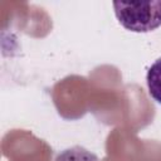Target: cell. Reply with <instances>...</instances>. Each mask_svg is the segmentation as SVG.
Segmentation results:
<instances>
[{
	"label": "cell",
	"mask_w": 161,
	"mask_h": 161,
	"mask_svg": "<svg viewBox=\"0 0 161 161\" xmlns=\"http://www.w3.org/2000/svg\"><path fill=\"white\" fill-rule=\"evenodd\" d=\"M114 15L119 24L135 33H148L161 25V1L113 3Z\"/></svg>",
	"instance_id": "obj_1"
},
{
	"label": "cell",
	"mask_w": 161,
	"mask_h": 161,
	"mask_svg": "<svg viewBox=\"0 0 161 161\" xmlns=\"http://www.w3.org/2000/svg\"><path fill=\"white\" fill-rule=\"evenodd\" d=\"M146 82L150 96L161 104V58L155 60L146 74Z\"/></svg>",
	"instance_id": "obj_2"
},
{
	"label": "cell",
	"mask_w": 161,
	"mask_h": 161,
	"mask_svg": "<svg viewBox=\"0 0 161 161\" xmlns=\"http://www.w3.org/2000/svg\"><path fill=\"white\" fill-rule=\"evenodd\" d=\"M55 161H98V158L94 153L87 151L86 148L80 146H74L60 152L57 156Z\"/></svg>",
	"instance_id": "obj_3"
}]
</instances>
